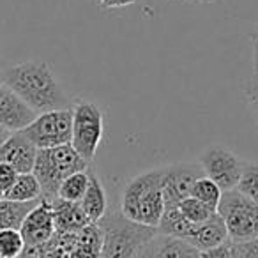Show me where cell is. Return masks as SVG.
Here are the masks:
<instances>
[{"instance_id": "8d00e7d4", "label": "cell", "mask_w": 258, "mask_h": 258, "mask_svg": "<svg viewBox=\"0 0 258 258\" xmlns=\"http://www.w3.org/2000/svg\"><path fill=\"white\" fill-rule=\"evenodd\" d=\"M239 258H240V256H239Z\"/></svg>"}, {"instance_id": "2e32d148", "label": "cell", "mask_w": 258, "mask_h": 258, "mask_svg": "<svg viewBox=\"0 0 258 258\" xmlns=\"http://www.w3.org/2000/svg\"><path fill=\"white\" fill-rule=\"evenodd\" d=\"M103 235L97 223H90L75 233L71 258H101Z\"/></svg>"}, {"instance_id": "9a60e30c", "label": "cell", "mask_w": 258, "mask_h": 258, "mask_svg": "<svg viewBox=\"0 0 258 258\" xmlns=\"http://www.w3.org/2000/svg\"><path fill=\"white\" fill-rule=\"evenodd\" d=\"M87 173H89V186H87V191L83 195L80 205H82L87 218L90 219V223H97L108 212L106 191H104L103 182H101L99 175H97L92 166L87 168Z\"/></svg>"}, {"instance_id": "484cf974", "label": "cell", "mask_w": 258, "mask_h": 258, "mask_svg": "<svg viewBox=\"0 0 258 258\" xmlns=\"http://www.w3.org/2000/svg\"><path fill=\"white\" fill-rule=\"evenodd\" d=\"M244 96H246L247 108L251 110L254 117V122L258 124V75H251L246 80L244 85Z\"/></svg>"}, {"instance_id": "30bf717a", "label": "cell", "mask_w": 258, "mask_h": 258, "mask_svg": "<svg viewBox=\"0 0 258 258\" xmlns=\"http://www.w3.org/2000/svg\"><path fill=\"white\" fill-rule=\"evenodd\" d=\"M25 246H41L53 239L55 235V223L53 212H51V204L44 198H41L39 204L27 214L20 226Z\"/></svg>"}, {"instance_id": "603a6c76", "label": "cell", "mask_w": 258, "mask_h": 258, "mask_svg": "<svg viewBox=\"0 0 258 258\" xmlns=\"http://www.w3.org/2000/svg\"><path fill=\"white\" fill-rule=\"evenodd\" d=\"M223 191L219 189V186L216 182H212L209 177H200L197 182L191 187V197L197 198V200L204 202L205 205L212 209H218V204L221 200Z\"/></svg>"}, {"instance_id": "d6a6232c", "label": "cell", "mask_w": 258, "mask_h": 258, "mask_svg": "<svg viewBox=\"0 0 258 258\" xmlns=\"http://www.w3.org/2000/svg\"><path fill=\"white\" fill-rule=\"evenodd\" d=\"M11 131H8V129H4L2 127V125H0V147H2V145L6 144V140H8L9 137H11Z\"/></svg>"}, {"instance_id": "5bb4252c", "label": "cell", "mask_w": 258, "mask_h": 258, "mask_svg": "<svg viewBox=\"0 0 258 258\" xmlns=\"http://www.w3.org/2000/svg\"><path fill=\"white\" fill-rule=\"evenodd\" d=\"M226 240H230L228 230H226L223 218L216 212L205 223L195 225V230L189 239H187V242L193 244L198 251H205V249H211V247L219 246V244L226 242Z\"/></svg>"}, {"instance_id": "f1b7e54d", "label": "cell", "mask_w": 258, "mask_h": 258, "mask_svg": "<svg viewBox=\"0 0 258 258\" xmlns=\"http://www.w3.org/2000/svg\"><path fill=\"white\" fill-rule=\"evenodd\" d=\"M233 246L240 258H258V237L246 242H233Z\"/></svg>"}, {"instance_id": "5b68a950", "label": "cell", "mask_w": 258, "mask_h": 258, "mask_svg": "<svg viewBox=\"0 0 258 258\" xmlns=\"http://www.w3.org/2000/svg\"><path fill=\"white\" fill-rule=\"evenodd\" d=\"M216 211L225 221L232 242H246L258 237V204L237 189L223 191Z\"/></svg>"}, {"instance_id": "7402d4cb", "label": "cell", "mask_w": 258, "mask_h": 258, "mask_svg": "<svg viewBox=\"0 0 258 258\" xmlns=\"http://www.w3.org/2000/svg\"><path fill=\"white\" fill-rule=\"evenodd\" d=\"M179 211L182 212V216L193 225H200V223H205L207 219H211L212 216L216 214V209L205 205L204 202L197 200L193 197H187L186 200H182L179 204Z\"/></svg>"}, {"instance_id": "44dd1931", "label": "cell", "mask_w": 258, "mask_h": 258, "mask_svg": "<svg viewBox=\"0 0 258 258\" xmlns=\"http://www.w3.org/2000/svg\"><path fill=\"white\" fill-rule=\"evenodd\" d=\"M87 186H89V173H87V170L85 172H76L73 175H69L60 184L57 198H62V200L68 202H78L80 204L87 191Z\"/></svg>"}, {"instance_id": "e0dca14e", "label": "cell", "mask_w": 258, "mask_h": 258, "mask_svg": "<svg viewBox=\"0 0 258 258\" xmlns=\"http://www.w3.org/2000/svg\"><path fill=\"white\" fill-rule=\"evenodd\" d=\"M195 230V225L189 223L179 211V207H165L161 221L158 225V235L177 237L187 240Z\"/></svg>"}, {"instance_id": "83f0119b", "label": "cell", "mask_w": 258, "mask_h": 258, "mask_svg": "<svg viewBox=\"0 0 258 258\" xmlns=\"http://www.w3.org/2000/svg\"><path fill=\"white\" fill-rule=\"evenodd\" d=\"M16 177H18V172H16L13 166L6 165V163H0V191L2 193H8L9 187L15 184Z\"/></svg>"}, {"instance_id": "9c48e42d", "label": "cell", "mask_w": 258, "mask_h": 258, "mask_svg": "<svg viewBox=\"0 0 258 258\" xmlns=\"http://www.w3.org/2000/svg\"><path fill=\"white\" fill-rule=\"evenodd\" d=\"M204 177L200 163H175L163 166V198L165 207H179L182 200L191 197V187Z\"/></svg>"}, {"instance_id": "3957f363", "label": "cell", "mask_w": 258, "mask_h": 258, "mask_svg": "<svg viewBox=\"0 0 258 258\" xmlns=\"http://www.w3.org/2000/svg\"><path fill=\"white\" fill-rule=\"evenodd\" d=\"M97 226L103 235L101 258H133L158 237V228L131 221L122 212H106Z\"/></svg>"}, {"instance_id": "4fadbf2b", "label": "cell", "mask_w": 258, "mask_h": 258, "mask_svg": "<svg viewBox=\"0 0 258 258\" xmlns=\"http://www.w3.org/2000/svg\"><path fill=\"white\" fill-rule=\"evenodd\" d=\"M50 204L51 212H53L55 233H76L82 228H85L87 225H90V219L87 218L78 202L55 198Z\"/></svg>"}, {"instance_id": "cb8c5ba5", "label": "cell", "mask_w": 258, "mask_h": 258, "mask_svg": "<svg viewBox=\"0 0 258 258\" xmlns=\"http://www.w3.org/2000/svg\"><path fill=\"white\" fill-rule=\"evenodd\" d=\"M235 189L251 202L258 204V163L244 161L242 173Z\"/></svg>"}, {"instance_id": "ba28073f", "label": "cell", "mask_w": 258, "mask_h": 258, "mask_svg": "<svg viewBox=\"0 0 258 258\" xmlns=\"http://www.w3.org/2000/svg\"><path fill=\"white\" fill-rule=\"evenodd\" d=\"M198 163L204 170V175L218 184L221 191H230L237 187L244 161L237 158L232 149L221 144H212L202 152Z\"/></svg>"}, {"instance_id": "6da1fadb", "label": "cell", "mask_w": 258, "mask_h": 258, "mask_svg": "<svg viewBox=\"0 0 258 258\" xmlns=\"http://www.w3.org/2000/svg\"><path fill=\"white\" fill-rule=\"evenodd\" d=\"M4 85L22 97L37 115L69 108V97L48 62L27 60L2 71Z\"/></svg>"}, {"instance_id": "52a82bcc", "label": "cell", "mask_w": 258, "mask_h": 258, "mask_svg": "<svg viewBox=\"0 0 258 258\" xmlns=\"http://www.w3.org/2000/svg\"><path fill=\"white\" fill-rule=\"evenodd\" d=\"M22 133L25 135L27 140L32 142L37 151L71 144L73 110L66 108V110H51L39 113Z\"/></svg>"}, {"instance_id": "ac0fdd59", "label": "cell", "mask_w": 258, "mask_h": 258, "mask_svg": "<svg viewBox=\"0 0 258 258\" xmlns=\"http://www.w3.org/2000/svg\"><path fill=\"white\" fill-rule=\"evenodd\" d=\"M158 258H200V251L184 239L158 235L154 239Z\"/></svg>"}, {"instance_id": "7c38bea8", "label": "cell", "mask_w": 258, "mask_h": 258, "mask_svg": "<svg viewBox=\"0 0 258 258\" xmlns=\"http://www.w3.org/2000/svg\"><path fill=\"white\" fill-rule=\"evenodd\" d=\"M37 149L27 140L22 131L13 133L0 147V163L13 166L18 173H32L36 163Z\"/></svg>"}, {"instance_id": "ffe728a7", "label": "cell", "mask_w": 258, "mask_h": 258, "mask_svg": "<svg viewBox=\"0 0 258 258\" xmlns=\"http://www.w3.org/2000/svg\"><path fill=\"white\" fill-rule=\"evenodd\" d=\"M4 198L13 202H37L43 198V191L34 173H18L15 184L9 187Z\"/></svg>"}, {"instance_id": "1f68e13d", "label": "cell", "mask_w": 258, "mask_h": 258, "mask_svg": "<svg viewBox=\"0 0 258 258\" xmlns=\"http://www.w3.org/2000/svg\"><path fill=\"white\" fill-rule=\"evenodd\" d=\"M133 258H158L156 256V247H154V240L152 242H149L147 246L144 247L142 251H138L137 254H135Z\"/></svg>"}, {"instance_id": "d4e9b609", "label": "cell", "mask_w": 258, "mask_h": 258, "mask_svg": "<svg viewBox=\"0 0 258 258\" xmlns=\"http://www.w3.org/2000/svg\"><path fill=\"white\" fill-rule=\"evenodd\" d=\"M25 249L20 230H0V258H18Z\"/></svg>"}, {"instance_id": "836d02e7", "label": "cell", "mask_w": 258, "mask_h": 258, "mask_svg": "<svg viewBox=\"0 0 258 258\" xmlns=\"http://www.w3.org/2000/svg\"><path fill=\"white\" fill-rule=\"evenodd\" d=\"M187 2H195V4H207V2H214V0H187Z\"/></svg>"}, {"instance_id": "8992f818", "label": "cell", "mask_w": 258, "mask_h": 258, "mask_svg": "<svg viewBox=\"0 0 258 258\" xmlns=\"http://www.w3.org/2000/svg\"><path fill=\"white\" fill-rule=\"evenodd\" d=\"M73 110L71 147L85 159L92 163L104 135V117L101 108L92 101H78Z\"/></svg>"}, {"instance_id": "4316f807", "label": "cell", "mask_w": 258, "mask_h": 258, "mask_svg": "<svg viewBox=\"0 0 258 258\" xmlns=\"http://www.w3.org/2000/svg\"><path fill=\"white\" fill-rule=\"evenodd\" d=\"M200 258H239V254H237L232 240H226L216 247L200 251Z\"/></svg>"}, {"instance_id": "7a4b0ae2", "label": "cell", "mask_w": 258, "mask_h": 258, "mask_svg": "<svg viewBox=\"0 0 258 258\" xmlns=\"http://www.w3.org/2000/svg\"><path fill=\"white\" fill-rule=\"evenodd\" d=\"M163 166L133 177L122 191L120 212L131 221L158 228L165 212Z\"/></svg>"}, {"instance_id": "d590c367", "label": "cell", "mask_w": 258, "mask_h": 258, "mask_svg": "<svg viewBox=\"0 0 258 258\" xmlns=\"http://www.w3.org/2000/svg\"><path fill=\"white\" fill-rule=\"evenodd\" d=\"M0 200H4V193L2 191H0Z\"/></svg>"}, {"instance_id": "e575fe53", "label": "cell", "mask_w": 258, "mask_h": 258, "mask_svg": "<svg viewBox=\"0 0 258 258\" xmlns=\"http://www.w3.org/2000/svg\"><path fill=\"white\" fill-rule=\"evenodd\" d=\"M0 85H4V80H2V73H0Z\"/></svg>"}, {"instance_id": "d6986e66", "label": "cell", "mask_w": 258, "mask_h": 258, "mask_svg": "<svg viewBox=\"0 0 258 258\" xmlns=\"http://www.w3.org/2000/svg\"><path fill=\"white\" fill-rule=\"evenodd\" d=\"M37 202H13V200H0V230H20L23 219L27 218Z\"/></svg>"}, {"instance_id": "4dcf8cb0", "label": "cell", "mask_w": 258, "mask_h": 258, "mask_svg": "<svg viewBox=\"0 0 258 258\" xmlns=\"http://www.w3.org/2000/svg\"><path fill=\"white\" fill-rule=\"evenodd\" d=\"M251 46H253V75H258V25L251 34Z\"/></svg>"}, {"instance_id": "277c9868", "label": "cell", "mask_w": 258, "mask_h": 258, "mask_svg": "<svg viewBox=\"0 0 258 258\" xmlns=\"http://www.w3.org/2000/svg\"><path fill=\"white\" fill-rule=\"evenodd\" d=\"M89 166L90 163H87L71 147V144H68L55 149H41V151H37L32 173L37 179V182H39L43 198L51 202L57 198L58 187L69 175H73L76 172H85Z\"/></svg>"}, {"instance_id": "8fae6325", "label": "cell", "mask_w": 258, "mask_h": 258, "mask_svg": "<svg viewBox=\"0 0 258 258\" xmlns=\"http://www.w3.org/2000/svg\"><path fill=\"white\" fill-rule=\"evenodd\" d=\"M37 113L18 97L8 85H0V125L11 133L23 131L34 122Z\"/></svg>"}, {"instance_id": "f546056e", "label": "cell", "mask_w": 258, "mask_h": 258, "mask_svg": "<svg viewBox=\"0 0 258 258\" xmlns=\"http://www.w3.org/2000/svg\"><path fill=\"white\" fill-rule=\"evenodd\" d=\"M99 2L101 9H120L127 8V6H133L138 0H97Z\"/></svg>"}]
</instances>
